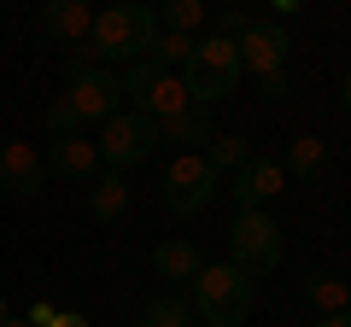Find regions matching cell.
<instances>
[{"label":"cell","instance_id":"cell-1","mask_svg":"<svg viewBox=\"0 0 351 327\" xmlns=\"http://www.w3.org/2000/svg\"><path fill=\"white\" fill-rule=\"evenodd\" d=\"M152 41H158V12L129 0V6H106V12H94V29H88L82 59L141 64V59H152Z\"/></svg>","mask_w":351,"mask_h":327},{"label":"cell","instance_id":"cell-2","mask_svg":"<svg viewBox=\"0 0 351 327\" xmlns=\"http://www.w3.org/2000/svg\"><path fill=\"white\" fill-rule=\"evenodd\" d=\"M240 53H234V41H223V36H205L199 47H193V59L182 64V88H188V100L193 105H205L211 112L217 100H228V94L240 88Z\"/></svg>","mask_w":351,"mask_h":327},{"label":"cell","instance_id":"cell-3","mask_svg":"<svg viewBox=\"0 0 351 327\" xmlns=\"http://www.w3.org/2000/svg\"><path fill=\"white\" fill-rule=\"evenodd\" d=\"M188 287L205 327H240L252 315V275H240L234 263H205Z\"/></svg>","mask_w":351,"mask_h":327},{"label":"cell","instance_id":"cell-4","mask_svg":"<svg viewBox=\"0 0 351 327\" xmlns=\"http://www.w3.org/2000/svg\"><path fill=\"white\" fill-rule=\"evenodd\" d=\"M123 100H135V112L152 117V123H164V117H176V112L193 105L188 88H182V76L164 70V64H152V59H141V64L123 70Z\"/></svg>","mask_w":351,"mask_h":327},{"label":"cell","instance_id":"cell-5","mask_svg":"<svg viewBox=\"0 0 351 327\" xmlns=\"http://www.w3.org/2000/svg\"><path fill=\"white\" fill-rule=\"evenodd\" d=\"M228 246H234V269L240 275H269V269L281 263V228L269 222V211H234Z\"/></svg>","mask_w":351,"mask_h":327},{"label":"cell","instance_id":"cell-6","mask_svg":"<svg viewBox=\"0 0 351 327\" xmlns=\"http://www.w3.org/2000/svg\"><path fill=\"white\" fill-rule=\"evenodd\" d=\"M152 146H158V123L141 112H117L112 123H100V140H94V152L106 158V170H117L123 176L129 164L152 158Z\"/></svg>","mask_w":351,"mask_h":327},{"label":"cell","instance_id":"cell-7","mask_svg":"<svg viewBox=\"0 0 351 327\" xmlns=\"http://www.w3.org/2000/svg\"><path fill=\"white\" fill-rule=\"evenodd\" d=\"M211 199H217V170L205 164V152H182V158L164 170V211L199 216Z\"/></svg>","mask_w":351,"mask_h":327},{"label":"cell","instance_id":"cell-8","mask_svg":"<svg viewBox=\"0 0 351 327\" xmlns=\"http://www.w3.org/2000/svg\"><path fill=\"white\" fill-rule=\"evenodd\" d=\"M64 100L76 105L82 123H112L123 112V76L100 70V64H88V70H71V94Z\"/></svg>","mask_w":351,"mask_h":327},{"label":"cell","instance_id":"cell-9","mask_svg":"<svg viewBox=\"0 0 351 327\" xmlns=\"http://www.w3.org/2000/svg\"><path fill=\"white\" fill-rule=\"evenodd\" d=\"M234 53H240V70H252V76L263 82V76L287 70L293 41H287V29H281V24H258V18H252V29L234 41Z\"/></svg>","mask_w":351,"mask_h":327},{"label":"cell","instance_id":"cell-10","mask_svg":"<svg viewBox=\"0 0 351 327\" xmlns=\"http://www.w3.org/2000/svg\"><path fill=\"white\" fill-rule=\"evenodd\" d=\"M281 187H287V170H281L276 158H246L234 170V187L228 193H234V211H263Z\"/></svg>","mask_w":351,"mask_h":327},{"label":"cell","instance_id":"cell-11","mask_svg":"<svg viewBox=\"0 0 351 327\" xmlns=\"http://www.w3.org/2000/svg\"><path fill=\"white\" fill-rule=\"evenodd\" d=\"M0 187L18 193V199H36V193L47 187V164H41V152L24 146V140H6V146H0Z\"/></svg>","mask_w":351,"mask_h":327},{"label":"cell","instance_id":"cell-12","mask_svg":"<svg viewBox=\"0 0 351 327\" xmlns=\"http://www.w3.org/2000/svg\"><path fill=\"white\" fill-rule=\"evenodd\" d=\"M53 170V176H64V181H94L100 176V152H94V140H53L47 146V158H41Z\"/></svg>","mask_w":351,"mask_h":327},{"label":"cell","instance_id":"cell-13","mask_svg":"<svg viewBox=\"0 0 351 327\" xmlns=\"http://www.w3.org/2000/svg\"><path fill=\"white\" fill-rule=\"evenodd\" d=\"M158 140H176V146L199 152V146H211V140H217V123H211L205 105H188V112H176V117H164V123H158Z\"/></svg>","mask_w":351,"mask_h":327},{"label":"cell","instance_id":"cell-14","mask_svg":"<svg viewBox=\"0 0 351 327\" xmlns=\"http://www.w3.org/2000/svg\"><path fill=\"white\" fill-rule=\"evenodd\" d=\"M41 29L59 36V41H88L94 12H88V0H47V6H41Z\"/></svg>","mask_w":351,"mask_h":327},{"label":"cell","instance_id":"cell-15","mask_svg":"<svg viewBox=\"0 0 351 327\" xmlns=\"http://www.w3.org/2000/svg\"><path fill=\"white\" fill-rule=\"evenodd\" d=\"M123 211H129V181L117 176V170H106V176L88 181V216H94V222H117Z\"/></svg>","mask_w":351,"mask_h":327},{"label":"cell","instance_id":"cell-16","mask_svg":"<svg viewBox=\"0 0 351 327\" xmlns=\"http://www.w3.org/2000/svg\"><path fill=\"white\" fill-rule=\"evenodd\" d=\"M152 269H158L164 280H193L205 269V257H199L193 239H164V246H152Z\"/></svg>","mask_w":351,"mask_h":327},{"label":"cell","instance_id":"cell-17","mask_svg":"<svg viewBox=\"0 0 351 327\" xmlns=\"http://www.w3.org/2000/svg\"><path fill=\"white\" fill-rule=\"evenodd\" d=\"M141 327H193V304L182 292H152L141 310Z\"/></svg>","mask_w":351,"mask_h":327},{"label":"cell","instance_id":"cell-18","mask_svg":"<svg viewBox=\"0 0 351 327\" xmlns=\"http://www.w3.org/2000/svg\"><path fill=\"white\" fill-rule=\"evenodd\" d=\"M304 298H311L322 315H346V310H351V287H346L339 275H322V269L304 275Z\"/></svg>","mask_w":351,"mask_h":327},{"label":"cell","instance_id":"cell-19","mask_svg":"<svg viewBox=\"0 0 351 327\" xmlns=\"http://www.w3.org/2000/svg\"><path fill=\"white\" fill-rule=\"evenodd\" d=\"M322 158H328L322 135H293L287 164H281V170H293V181H316V176H322Z\"/></svg>","mask_w":351,"mask_h":327},{"label":"cell","instance_id":"cell-20","mask_svg":"<svg viewBox=\"0 0 351 327\" xmlns=\"http://www.w3.org/2000/svg\"><path fill=\"white\" fill-rule=\"evenodd\" d=\"M193 47H199V36H176V29H158V41H152V64H164V70L182 76V64L193 59Z\"/></svg>","mask_w":351,"mask_h":327},{"label":"cell","instance_id":"cell-21","mask_svg":"<svg viewBox=\"0 0 351 327\" xmlns=\"http://www.w3.org/2000/svg\"><path fill=\"white\" fill-rule=\"evenodd\" d=\"M205 0H170V6H164L158 12V29H176V36H193V29L205 24Z\"/></svg>","mask_w":351,"mask_h":327},{"label":"cell","instance_id":"cell-22","mask_svg":"<svg viewBox=\"0 0 351 327\" xmlns=\"http://www.w3.org/2000/svg\"><path fill=\"white\" fill-rule=\"evenodd\" d=\"M41 129H47L53 140H76V135H82L88 123H82V117H76V105H71V100H53L47 112H41Z\"/></svg>","mask_w":351,"mask_h":327},{"label":"cell","instance_id":"cell-23","mask_svg":"<svg viewBox=\"0 0 351 327\" xmlns=\"http://www.w3.org/2000/svg\"><path fill=\"white\" fill-rule=\"evenodd\" d=\"M205 164H211L217 176H223V170H240V164H246V140L240 135H217L211 146H205Z\"/></svg>","mask_w":351,"mask_h":327},{"label":"cell","instance_id":"cell-24","mask_svg":"<svg viewBox=\"0 0 351 327\" xmlns=\"http://www.w3.org/2000/svg\"><path fill=\"white\" fill-rule=\"evenodd\" d=\"M263 100H269V105H281V100H287V70L263 76Z\"/></svg>","mask_w":351,"mask_h":327},{"label":"cell","instance_id":"cell-25","mask_svg":"<svg viewBox=\"0 0 351 327\" xmlns=\"http://www.w3.org/2000/svg\"><path fill=\"white\" fill-rule=\"evenodd\" d=\"M47 327H88V322H82V315H71V310H64V315L53 310V322H47Z\"/></svg>","mask_w":351,"mask_h":327},{"label":"cell","instance_id":"cell-26","mask_svg":"<svg viewBox=\"0 0 351 327\" xmlns=\"http://www.w3.org/2000/svg\"><path fill=\"white\" fill-rule=\"evenodd\" d=\"M316 327H351V310L346 315H316Z\"/></svg>","mask_w":351,"mask_h":327},{"label":"cell","instance_id":"cell-27","mask_svg":"<svg viewBox=\"0 0 351 327\" xmlns=\"http://www.w3.org/2000/svg\"><path fill=\"white\" fill-rule=\"evenodd\" d=\"M0 322H12V304H6V298H0Z\"/></svg>","mask_w":351,"mask_h":327},{"label":"cell","instance_id":"cell-28","mask_svg":"<svg viewBox=\"0 0 351 327\" xmlns=\"http://www.w3.org/2000/svg\"><path fill=\"white\" fill-rule=\"evenodd\" d=\"M339 100H346V112H351V76H346V94H339Z\"/></svg>","mask_w":351,"mask_h":327},{"label":"cell","instance_id":"cell-29","mask_svg":"<svg viewBox=\"0 0 351 327\" xmlns=\"http://www.w3.org/2000/svg\"><path fill=\"white\" fill-rule=\"evenodd\" d=\"M0 327H29V322H24V315H12V322H0Z\"/></svg>","mask_w":351,"mask_h":327}]
</instances>
